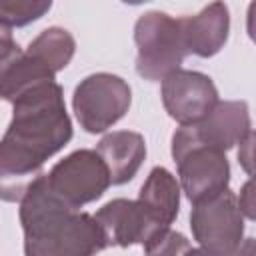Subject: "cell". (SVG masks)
<instances>
[{"label":"cell","mask_w":256,"mask_h":256,"mask_svg":"<svg viewBox=\"0 0 256 256\" xmlns=\"http://www.w3.org/2000/svg\"><path fill=\"white\" fill-rule=\"evenodd\" d=\"M134 42L138 48L136 72L150 82H158L180 68L188 54L182 40L180 18H172L158 10L146 12L136 20Z\"/></svg>","instance_id":"obj_5"},{"label":"cell","mask_w":256,"mask_h":256,"mask_svg":"<svg viewBox=\"0 0 256 256\" xmlns=\"http://www.w3.org/2000/svg\"><path fill=\"white\" fill-rule=\"evenodd\" d=\"M124 4H132V6H138V4H144V2H150V0H122Z\"/></svg>","instance_id":"obj_20"},{"label":"cell","mask_w":256,"mask_h":256,"mask_svg":"<svg viewBox=\"0 0 256 256\" xmlns=\"http://www.w3.org/2000/svg\"><path fill=\"white\" fill-rule=\"evenodd\" d=\"M20 224L28 256H90L106 248L98 220L54 194L44 174L20 200Z\"/></svg>","instance_id":"obj_2"},{"label":"cell","mask_w":256,"mask_h":256,"mask_svg":"<svg viewBox=\"0 0 256 256\" xmlns=\"http://www.w3.org/2000/svg\"><path fill=\"white\" fill-rule=\"evenodd\" d=\"M96 152L108 168L110 184H126L136 176L146 158V142L138 132L116 130L98 142Z\"/></svg>","instance_id":"obj_13"},{"label":"cell","mask_w":256,"mask_h":256,"mask_svg":"<svg viewBox=\"0 0 256 256\" xmlns=\"http://www.w3.org/2000/svg\"><path fill=\"white\" fill-rule=\"evenodd\" d=\"M94 218L98 220L104 232L106 246H122V248L132 244L144 246L158 232L166 230L146 214V210L140 206L138 200H126V198L110 200L94 214Z\"/></svg>","instance_id":"obj_10"},{"label":"cell","mask_w":256,"mask_h":256,"mask_svg":"<svg viewBox=\"0 0 256 256\" xmlns=\"http://www.w3.org/2000/svg\"><path fill=\"white\" fill-rule=\"evenodd\" d=\"M252 180H248L244 186H242V190H240V198L236 196V200H238V206H240V210H242V214L248 218V220H254V200H252Z\"/></svg>","instance_id":"obj_18"},{"label":"cell","mask_w":256,"mask_h":256,"mask_svg":"<svg viewBox=\"0 0 256 256\" xmlns=\"http://www.w3.org/2000/svg\"><path fill=\"white\" fill-rule=\"evenodd\" d=\"M46 184L64 202L82 208L98 200L110 186V174L96 150H76L56 162L48 174Z\"/></svg>","instance_id":"obj_8"},{"label":"cell","mask_w":256,"mask_h":256,"mask_svg":"<svg viewBox=\"0 0 256 256\" xmlns=\"http://www.w3.org/2000/svg\"><path fill=\"white\" fill-rule=\"evenodd\" d=\"M52 8V0H0V22L22 28L40 20Z\"/></svg>","instance_id":"obj_15"},{"label":"cell","mask_w":256,"mask_h":256,"mask_svg":"<svg viewBox=\"0 0 256 256\" xmlns=\"http://www.w3.org/2000/svg\"><path fill=\"white\" fill-rule=\"evenodd\" d=\"M192 236L210 254H236L244 238V214L230 188L200 200L190 214Z\"/></svg>","instance_id":"obj_7"},{"label":"cell","mask_w":256,"mask_h":256,"mask_svg":"<svg viewBox=\"0 0 256 256\" xmlns=\"http://www.w3.org/2000/svg\"><path fill=\"white\" fill-rule=\"evenodd\" d=\"M172 158L178 168L180 186L192 204L228 188L230 164L226 152L202 142L192 126H180L174 132Z\"/></svg>","instance_id":"obj_3"},{"label":"cell","mask_w":256,"mask_h":256,"mask_svg":"<svg viewBox=\"0 0 256 256\" xmlns=\"http://www.w3.org/2000/svg\"><path fill=\"white\" fill-rule=\"evenodd\" d=\"M10 104L12 120L0 138V200L20 202L44 162L70 142L72 122L56 80L28 86Z\"/></svg>","instance_id":"obj_1"},{"label":"cell","mask_w":256,"mask_h":256,"mask_svg":"<svg viewBox=\"0 0 256 256\" xmlns=\"http://www.w3.org/2000/svg\"><path fill=\"white\" fill-rule=\"evenodd\" d=\"M132 104L128 82L110 72H96L80 80L72 94V108L80 126L90 134L112 128Z\"/></svg>","instance_id":"obj_6"},{"label":"cell","mask_w":256,"mask_h":256,"mask_svg":"<svg viewBox=\"0 0 256 256\" xmlns=\"http://www.w3.org/2000/svg\"><path fill=\"white\" fill-rule=\"evenodd\" d=\"M76 50L74 36L58 26L40 32L20 54V58L8 68L0 80V98L10 102L16 94L32 84L54 80L56 72L64 70Z\"/></svg>","instance_id":"obj_4"},{"label":"cell","mask_w":256,"mask_h":256,"mask_svg":"<svg viewBox=\"0 0 256 256\" xmlns=\"http://www.w3.org/2000/svg\"><path fill=\"white\" fill-rule=\"evenodd\" d=\"M138 202L158 226L168 228L180 210V184L172 172L156 166L144 180L138 192Z\"/></svg>","instance_id":"obj_14"},{"label":"cell","mask_w":256,"mask_h":256,"mask_svg":"<svg viewBox=\"0 0 256 256\" xmlns=\"http://www.w3.org/2000/svg\"><path fill=\"white\" fill-rule=\"evenodd\" d=\"M252 140H254V132H250L240 142V150H238V160L242 162V166H244V170L248 174L252 172V166H250V162H252Z\"/></svg>","instance_id":"obj_19"},{"label":"cell","mask_w":256,"mask_h":256,"mask_svg":"<svg viewBox=\"0 0 256 256\" xmlns=\"http://www.w3.org/2000/svg\"><path fill=\"white\" fill-rule=\"evenodd\" d=\"M218 102V90L210 76L176 68L162 78V104L180 126L200 122Z\"/></svg>","instance_id":"obj_9"},{"label":"cell","mask_w":256,"mask_h":256,"mask_svg":"<svg viewBox=\"0 0 256 256\" xmlns=\"http://www.w3.org/2000/svg\"><path fill=\"white\" fill-rule=\"evenodd\" d=\"M144 250L148 254H178V252L192 250V246L188 244V240L180 232H174V230L166 228V230L158 232L150 242H146Z\"/></svg>","instance_id":"obj_16"},{"label":"cell","mask_w":256,"mask_h":256,"mask_svg":"<svg viewBox=\"0 0 256 256\" xmlns=\"http://www.w3.org/2000/svg\"><path fill=\"white\" fill-rule=\"evenodd\" d=\"M20 54L22 50L12 36V28L0 22V80L8 72V68L20 58Z\"/></svg>","instance_id":"obj_17"},{"label":"cell","mask_w":256,"mask_h":256,"mask_svg":"<svg viewBox=\"0 0 256 256\" xmlns=\"http://www.w3.org/2000/svg\"><path fill=\"white\" fill-rule=\"evenodd\" d=\"M182 40L188 54L210 58L218 54L230 32V12L222 0H214L194 16L180 18Z\"/></svg>","instance_id":"obj_12"},{"label":"cell","mask_w":256,"mask_h":256,"mask_svg":"<svg viewBox=\"0 0 256 256\" xmlns=\"http://www.w3.org/2000/svg\"><path fill=\"white\" fill-rule=\"evenodd\" d=\"M190 126L202 142L224 152L240 144L252 132L250 112L244 100H218L200 122Z\"/></svg>","instance_id":"obj_11"}]
</instances>
